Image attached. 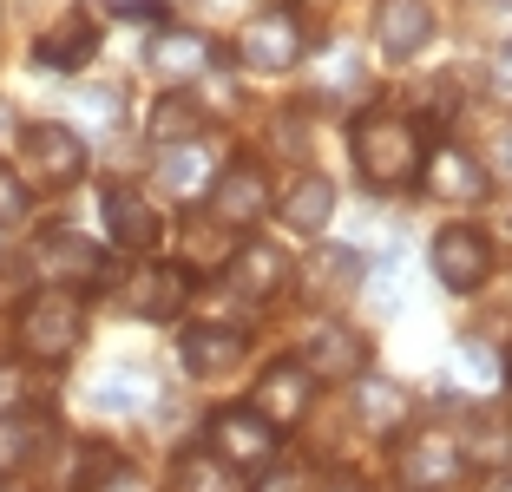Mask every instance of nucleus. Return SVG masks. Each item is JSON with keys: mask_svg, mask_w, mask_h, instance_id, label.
I'll list each match as a JSON object with an SVG mask.
<instances>
[{"mask_svg": "<svg viewBox=\"0 0 512 492\" xmlns=\"http://www.w3.org/2000/svg\"><path fill=\"white\" fill-rule=\"evenodd\" d=\"M92 309L86 296H66V289H27L14 309V355L27 368H66V361L86 348Z\"/></svg>", "mask_w": 512, "mask_h": 492, "instance_id": "nucleus-3", "label": "nucleus"}, {"mask_svg": "<svg viewBox=\"0 0 512 492\" xmlns=\"http://www.w3.org/2000/svg\"><path fill=\"white\" fill-rule=\"evenodd\" d=\"M427 269H434V283L447 289V296L473 302L486 283H493V269H499L493 230L473 224V217H447V224L427 237Z\"/></svg>", "mask_w": 512, "mask_h": 492, "instance_id": "nucleus-9", "label": "nucleus"}, {"mask_svg": "<svg viewBox=\"0 0 512 492\" xmlns=\"http://www.w3.org/2000/svg\"><path fill=\"white\" fill-rule=\"evenodd\" d=\"M197 204L211 210L217 224H230L237 237H256V224H270V204H276L270 158H263V151H230V158L211 171V184H204Z\"/></svg>", "mask_w": 512, "mask_h": 492, "instance_id": "nucleus-6", "label": "nucleus"}, {"mask_svg": "<svg viewBox=\"0 0 512 492\" xmlns=\"http://www.w3.org/2000/svg\"><path fill=\"white\" fill-rule=\"evenodd\" d=\"M99 46H106V14H99V7H66L53 27L33 33L27 60L40 66V73L73 79V73H86V66L99 60Z\"/></svg>", "mask_w": 512, "mask_h": 492, "instance_id": "nucleus-18", "label": "nucleus"}, {"mask_svg": "<svg viewBox=\"0 0 512 492\" xmlns=\"http://www.w3.org/2000/svg\"><path fill=\"white\" fill-rule=\"evenodd\" d=\"M79 112L92 119V132H119L125 92H119V86H92V92H79Z\"/></svg>", "mask_w": 512, "mask_h": 492, "instance_id": "nucleus-32", "label": "nucleus"}, {"mask_svg": "<svg viewBox=\"0 0 512 492\" xmlns=\"http://www.w3.org/2000/svg\"><path fill=\"white\" fill-rule=\"evenodd\" d=\"M204 453H211L230 479H263L283 460V433H276L270 420H256L250 407H211V414H204Z\"/></svg>", "mask_w": 512, "mask_h": 492, "instance_id": "nucleus-11", "label": "nucleus"}, {"mask_svg": "<svg viewBox=\"0 0 512 492\" xmlns=\"http://www.w3.org/2000/svg\"><path fill=\"white\" fill-rule=\"evenodd\" d=\"M460 14H467V33L486 40V53H493V46H512V0H467Z\"/></svg>", "mask_w": 512, "mask_h": 492, "instance_id": "nucleus-30", "label": "nucleus"}, {"mask_svg": "<svg viewBox=\"0 0 512 492\" xmlns=\"http://www.w3.org/2000/svg\"><path fill=\"white\" fill-rule=\"evenodd\" d=\"M73 492H151V486L119 440H86L73 460Z\"/></svg>", "mask_w": 512, "mask_h": 492, "instance_id": "nucleus-25", "label": "nucleus"}, {"mask_svg": "<svg viewBox=\"0 0 512 492\" xmlns=\"http://www.w3.org/2000/svg\"><path fill=\"white\" fill-rule=\"evenodd\" d=\"M368 40L388 66H414L427 46L440 40V14L434 0H375V14H368Z\"/></svg>", "mask_w": 512, "mask_h": 492, "instance_id": "nucleus-22", "label": "nucleus"}, {"mask_svg": "<svg viewBox=\"0 0 512 492\" xmlns=\"http://www.w3.org/2000/svg\"><path fill=\"white\" fill-rule=\"evenodd\" d=\"M151 171H158V184H165L171 197L197 204V197H204V184H211V171H217V164L204 158V145H165L158 158H151Z\"/></svg>", "mask_w": 512, "mask_h": 492, "instance_id": "nucleus-27", "label": "nucleus"}, {"mask_svg": "<svg viewBox=\"0 0 512 492\" xmlns=\"http://www.w3.org/2000/svg\"><path fill=\"white\" fill-rule=\"evenodd\" d=\"M53 414H14V420H0V479H20L33 460H46L53 453Z\"/></svg>", "mask_w": 512, "mask_h": 492, "instance_id": "nucleus-26", "label": "nucleus"}, {"mask_svg": "<svg viewBox=\"0 0 512 492\" xmlns=\"http://www.w3.org/2000/svg\"><path fill=\"white\" fill-rule=\"evenodd\" d=\"M99 230H106V250L158 256V243H165V210L151 204L138 184L112 178V184H99Z\"/></svg>", "mask_w": 512, "mask_h": 492, "instance_id": "nucleus-17", "label": "nucleus"}, {"mask_svg": "<svg viewBox=\"0 0 512 492\" xmlns=\"http://www.w3.org/2000/svg\"><path fill=\"white\" fill-rule=\"evenodd\" d=\"M165 492H243V479H230V473H224V466H217L204 447H184L178 460H171Z\"/></svg>", "mask_w": 512, "mask_h": 492, "instance_id": "nucleus-28", "label": "nucleus"}, {"mask_svg": "<svg viewBox=\"0 0 512 492\" xmlns=\"http://www.w3.org/2000/svg\"><path fill=\"white\" fill-rule=\"evenodd\" d=\"M296 283H302V296L322 302V315H342L335 302H355V296H362V283H368V250L322 237V243H309V250H302Z\"/></svg>", "mask_w": 512, "mask_h": 492, "instance_id": "nucleus-20", "label": "nucleus"}, {"mask_svg": "<svg viewBox=\"0 0 512 492\" xmlns=\"http://www.w3.org/2000/svg\"><path fill=\"white\" fill-rule=\"evenodd\" d=\"M473 158L486 164V178H493V191H499V184H512V119L499 125V132L486 138V145H473Z\"/></svg>", "mask_w": 512, "mask_h": 492, "instance_id": "nucleus-33", "label": "nucleus"}, {"mask_svg": "<svg viewBox=\"0 0 512 492\" xmlns=\"http://www.w3.org/2000/svg\"><path fill=\"white\" fill-rule=\"evenodd\" d=\"M0 492H27V479H0Z\"/></svg>", "mask_w": 512, "mask_h": 492, "instance_id": "nucleus-41", "label": "nucleus"}, {"mask_svg": "<svg viewBox=\"0 0 512 492\" xmlns=\"http://www.w3.org/2000/svg\"><path fill=\"white\" fill-rule=\"evenodd\" d=\"M467 447L460 433L440 427V420H407L394 433V486L401 492H453L467 479Z\"/></svg>", "mask_w": 512, "mask_h": 492, "instance_id": "nucleus-7", "label": "nucleus"}, {"mask_svg": "<svg viewBox=\"0 0 512 492\" xmlns=\"http://www.w3.org/2000/svg\"><path fill=\"white\" fill-rule=\"evenodd\" d=\"M20 171V184H27L33 197H53V191H73L79 178L92 171V145H86V132L79 125H66V119H20V132H14V158H7Z\"/></svg>", "mask_w": 512, "mask_h": 492, "instance_id": "nucleus-4", "label": "nucleus"}, {"mask_svg": "<svg viewBox=\"0 0 512 492\" xmlns=\"http://www.w3.org/2000/svg\"><path fill=\"white\" fill-rule=\"evenodd\" d=\"M14 132H20V112L14 99H0V145H14Z\"/></svg>", "mask_w": 512, "mask_h": 492, "instance_id": "nucleus-38", "label": "nucleus"}, {"mask_svg": "<svg viewBox=\"0 0 512 492\" xmlns=\"http://www.w3.org/2000/svg\"><path fill=\"white\" fill-rule=\"evenodd\" d=\"M335 178L329 171H316V164H296L289 178H276V204H270V217L283 224V237H296L302 250L309 243H322L329 237V224H335Z\"/></svg>", "mask_w": 512, "mask_h": 492, "instance_id": "nucleus-15", "label": "nucleus"}, {"mask_svg": "<svg viewBox=\"0 0 512 492\" xmlns=\"http://www.w3.org/2000/svg\"><path fill=\"white\" fill-rule=\"evenodd\" d=\"M499 466H506V473H512V440H506V460H499Z\"/></svg>", "mask_w": 512, "mask_h": 492, "instance_id": "nucleus-42", "label": "nucleus"}, {"mask_svg": "<svg viewBox=\"0 0 512 492\" xmlns=\"http://www.w3.org/2000/svg\"><path fill=\"white\" fill-rule=\"evenodd\" d=\"M348 420H355V433H368V440H394V433L414 420V394L401 388V381H388V374L368 368L362 381H348Z\"/></svg>", "mask_w": 512, "mask_h": 492, "instance_id": "nucleus-23", "label": "nucleus"}, {"mask_svg": "<svg viewBox=\"0 0 512 492\" xmlns=\"http://www.w3.org/2000/svg\"><path fill=\"white\" fill-rule=\"evenodd\" d=\"M191 302H197V283L171 256H138L119 276V309L132 315V322H184Z\"/></svg>", "mask_w": 512, "mask_h": 492, "instance_id": "nucleus-14", "label": "nucleus"}, {"mask_svg": "<svg viewBox=\"0 0 512 492\" xmlns=\"http://www.w3.org/2000/svg\"><path fill=\"white\" fill-rule=\"evenodd\" d=\"M316 381H309V374H302V361L296 355H276V361H263V368H256V381H250V414L256 420H270L276 433H289V427H302V420H309V407H316Z\"/></svg>", "mask_w": 512, "mask_h": 492, "instance_id": "nucleus-21", "label": "nucleus"}, {"mask_svg": "<svg viewBox=\"0 0 512 492\" xmlns=\"http://www.w3.org/2000/svg\"><path fill=\"white\" fill-rule=\"evenodd\" d=\"M145 73L158 79V92H191L204 73H237V66H230V46L211 27L171 20V27L145 33Z\"/></svg>", "mask_w": 512, "mask_h": 492, "instance_id": "nucleus-8", "label": "nucleus"}, {"mask_svg": "<svg viewBox=\"0 0 512 492\" xmlns=\"http://www.w3.org/2000/svg\"><path fill=\"white\" fill-rule=\"evenodd\" d=\"M0 263H7V237H0Z\"/></svg>", "mask_w": 512, "mask_h": 492, "instance_id": "nucleus-43", "label": "nucleus"}, {"mask_svg": "<svg viewBox=\"0 0 512 492\" xmlns=\"http://www.w3.org/2000/svg\"><path fill=\"white\" fill-rule=\"evenodd\" d=\"M256 492H316V479L302 473V466H289V460H276L270 473L256 479Z\"/></svg>", "mask_w": 512, "mask_h": 492, "instance_id": "nucleus-35", "label": "nucleus"}, {"mask_svg": "<svg viewBox=\"0 0 512 492\" xmlns=\"http://www.w3.org/2000/svg\"><path fill=\"white\" fill-rule=\"evenodd\" d=\"M289 355L302 361V374L316 388H348V381H362L375 368V335L355 315H309Z\"/></svg>", "mask_w": 512, "mask_h": 492, "instance_id": "nucleus-5", "label": "nucleus"}, {"mask_svg": "<svg viewBox=\"0 0 512 492\" xmlns=\"http://www.w3.org/2000/svg\"><path fill=\"white\" fill-rule=\"evenodd\" d=\"M316 492H368V479L362 473H335V479H322Z\"/></svg>", "mask_w": 512, "mask_h": 492, "instance_id": "nucleus-37", "label": "nucleus"}, {"mask_svg": "<svg viewBox=\"0 0 512 492\" xmlns=\"http://www.w3.org/2000/svg\"><path fill=\"white\" fill-rule=\"evenodd\" d=\"M480 492H512V473H506V466H493V473L480 479Z\"/></svg>", "mask_w": 512, "mask_h": 492, "instance_id": "nucleus-39", "label": "nucleus"}, {"mask_svg": "<svg viewBox=\"0 0 512 492\" xmlns=\"http://www.w3.org/2000/svg\"><path fill=\"white\" fill-rule=\"evenodd\" d=\"M427 204L453 210V217H473V210L493 204V178H486V164L473 158V145H460V138H434L427 145V164H421V191Z\"/></svg>", "mask_w": 512, "mask_h": 492, "instance_id": "nucleus-12", "label": "nucleus"}, {"mask_svg": "<svg viewBox=\"0 0 512 492\" xmlns=\"http://www.w3.org/2000/svg\"><path fill=\"white\" fill-rule=\"evenodd\" d=\"M499 381H506V407H512V342H506V355H499Z\"/></svg>", "mask_w": 512, "mask_h": 492, "instance_id": "nucleus-40", "label": "nucleus"}, {"mask_svg": "<svg viewBox=\"0 0 512 492\" xmlns=\"http://www.w3.org/2000/svg\"><path fill=\"white\" fill-rule=\"evenodd\" d=\"M217 132V112H211V99L204 92H158V99L145 105V138L158 151L165 145H204V138Z\"/></svg>", "mask_w": 512, "mask_h": 492, "instance_id": "nucleus-24", "label": "nucleus"}, {"mask_svg": "<svg viewBox=\"0 0 512 492\" xmlns=\"http://www.w3.org/2000/svg\"><path fill=\"white\" fill-rule=\"evenodd\" d=\"M250 361V328L230 315H197L178 328V368L184 381H230Z\"/></svg>", "mask_w": 512, "mask_h": 492, "instance_id": "nucleus-16", "label": "nucleus"}, {"mask_svg": "<svg viewBox=\"0 0 512 492\" xmlns=\"http://www.w3.org/2000/svg\"><path fill=\"white\" fill-rule=\"evenodd\" d=\"M316 46H322L316 20L302 14L296 0H270V7H250V14L237 20V33H230V66H237V73L283 79V73L316 60Z\"/></svg>", "mask_w": 512, "mask_h": 492, "instance_id": "nucleus-2", "label": "nucleus"}, {"mask_svg": "<svg viewBox=\"0 0 512 492\" xmlns=\"http://www.w3.org/2000/svg\"><path fill=\"white\" fill-rule=\"evenodd\" d=\"M434 132L414 125L401 105H362L348 119V164H355V184L368 197H414L421 191V164Z\"/></svg>", "mask_w": 512, "mask_h": 492, "instance_id": "nucleus-1", "label": "nucleus"}, {"mask_svg": "<svg viewBox=\"0 0 512 492\" xmlns=\"http://www.w3.org/2000/svg\"><path fill=\"white\" fill-rule=\"evenodd\" d=\"M480 73H486V79H480V92H486L493 105H506V112H512V46H493Z\"/></svg>", "mask_w": 512, "mask_h": 492, "instance_id": "nucleus-34", "label": "nucleus"}, {"mask_svg": "<svg viewBox=\"0 0 512 492\" xmlns=\"http://www.w3.org/2000/svg\"><path fill=\"white\" fill-rule=\"evenodd\" d=\"M40 401H46V388H40V368H27L20 355H0V420L33 414Z\"/></svg>", "mask_w": 512, "mask_h": 492, "instance_id": "nucleus-29", "label": "nucleus"}, {"mask_svg": "<svg viewBox=\"0 0 512 492\" xmlns=\"http://www.w3.org/2000/svg\"><path fill=\"white\" fill-rule=\"evenodd\" d=\"M165 243H178V256H171V263H178L184 276L204 289V283H217V276L230 269V256H237L243 237H237L230 224H217L204 204H184L178 224H165Z\"/></svg>", "mask_w": 512, "mask_h": 492, "instance_id": "nucleus-19", "label": "nucleus"}, {"mask_svg": "<svg viewBox=\"0 0 512 492\" xmlns=\"http://www.w3.org/2000/svg\"><path fill=\"white\" fill-rule=\"evenodd\" d=\"M27 269H33V289H66V296H86V289L112 283V250L86 230H46L40 243L27 250Z\"/></svg>", "mask_w": 512, "mask_h": 492, "instance_id": "nucleus-10", "label": "nucleus"}, {"mask_svg": "<svg viewBox=\"0 0 512 492\" xmlns=\"http://www.w3.org/2000/svg\"><path fill=\"white\" fill-rule=\"evenodd\" d=\"M99 381H106V388H119V381H132V368H112V374H99ZM138 394H158V388H151V381H145V388H138ZM99 407H112V414H119V407H138V401H132V394H106V401H99Z\"/></svg>", "mask_w": 512, "mask_h": 492, "instance_id": "nucleus-36", "label": "nucleus"}, {"mask_svg": "<svg viewBox=\"0 0 512 492\" xmlns=\"http://www.w3.org/2000/svg\"><path fill=\"white\" fill-rule=\"evenodd\" d=\"M217 289H224L237 309L256 315V309H270V302H283L289 289H296V256L270 237H243L237 256H230V269L217 276Z\"/></svg>", "mask_w": 512, "mask_h": 492, "instance_id": "nucleus-13", "label": "nucleus"}, {"mask_svg": "<svg viewBox=\"0 0 512 492\" xmlns=\"http://www.w3.org/2000/svg\"><path fill=\"white\" fill-rule=\"evenodd\" d=\"M33 217V191L20 184V171L7 158H0V230H14V224H27Z\"/></svg>", "mask_w": 512, "mask_h": 492, "instance_id": "nucleus-31", "label": "nucleus"}]
</instances>
